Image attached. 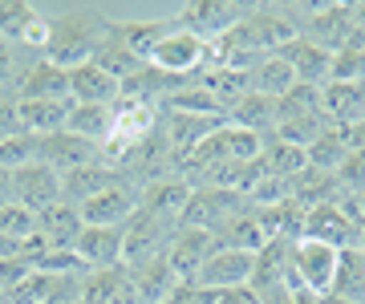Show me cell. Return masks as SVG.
<instances>
[{
  "mask_svg": "<svg viewBox=\"0 0 365 304\" xmlns=\"http://www.w3.org/2000/svg\"><path fill=\"white\" fill-rule=\"evenodd\" d=\"M73 304H86V300H81V296H78V300H73Z\"/></svg>",
  "mask_w": 365,
  "mask_h": 304,
  "instance_id": "obj_48",
  "label": "cell"
},
{
  "mask_svg": "<svg viewBox=\"0 0 365 304\" xmlns=\"http://www.w3.org/2000/svg\"><path fill=\"white\" fill-rule=\"evenodd\" d=\"M33 236H37V211H29L16 199H9V203L0 207V239H9V243H29Z\"/></svg>",
  "mask_w": 365,
  "mask_h": 304,
  "instance_id": "obj_38",
  "label": "cell"
},
{
  "mask_svg": "<svg viewBox=\"0 0 365 304\" xmlns=\"http://www.w3.org/2000/svg\"><path fill=\"white\" fill-rule=\"evenodd\" d=\"M118 183H126L122 171L110 167L106 159H98V162H90V167H78V171L61 174V199L73 203V207H81L86 199L102 195V191H110V187H118Z\"/></svg>",
  "mask_w": 365,
  "mask_h": 304,
  "instance_id": "obj_17",
  "label": "cell"
},
{
  "mask_svg": "<svg viewBox=\"0 0 365 304\" xmlns=\"http://www.w3.org/2000/svg\"><path fill=\"white\" fill-rule=\"evenodd\" d=\"M175 25H179V16H167V21H114L122 45H126L138 61H146V53L155 49V41L163 37V33H170Z\"/></svg>",
  "mask_w": 365,
  "mask_h": 304,
  "instance_id": "obj_35",
  "label": "cell"
},
{
  "mask_svg": "<svg viewBox=\"0 0 365 304\" xmlns=\"http://www.w3.org/2000/svg\"><path fill=\"white\" fill-rule=\"evenodd\" d=\"M333 296L353 304H365V251L361 248H345L337 256V276H333Z\"/></svg>",
  "mask_w": 365,
  "mask_h": 304,
  "instance_id": "obj_33",
  "label": "cell"
},
{
  "mask_svg": "<svg viewBox=\"0 0 365 304\" xmlns=\"http://www.w3.org/2000/svg\"><path fill=\"white\" fill-rule=\"evenodd\" d=\"M215 239H220V248L252 251V256H256V251H260L264 243H268V231H264V224H260V211H256V207L248 203L244 211L232 215V219H227V224H223L220 231H215Z\"/></svg>",
  "mask_w": 365,
  "mask_h": 304,
  "instance_id": "obj_25",
  "label": "cell"
},
{
  "mask_svg": "<svg viewBox=\"0 0 365 304\" xmlns=\"http://www.w3.org/2000/svg\"><path fill=\"white\" fill-rule=\"evenodd\" d=\"M138 203H143V191L138 187L118 183L110 191H102V195L86 199L78 211L86 219V227H126L134 219V211H138Z\"/></svg>",
  "mask_w": 365,
  "mask_h": 304,
  "instance_id": "obj_9",
  "label": "cell"
},
{
  "mask_svg": "<svg viewBox=\"0 0 365 304\" xmlns=\"http://www.w3.org/2000/svg\"><path fill=\"white\" fill-rule=\"evenodd\" d=\"M93 65H102L110 78H118V85L126 78H134L138 69L146 65V61H138V57L122 45V37H118V28H114V21H110V28H106V37H102V45L93 49Z\"/></svg>",
  "mask_w": 365,
  "mask_h": 304,
  "instance_id": "obj_30",
  "label": "cell"
},
{
  "mask_svg": "<svg viewBox=\"0 0 365 304\" xmlns=\"http://www.w3.org/2000/svg\"><path fill=\"white\" fill-rule=\"evenodd\" d=\"M29 162H37V138L33 134H16V138L0 142V167L4 171H21Z\"/></svg>",
  "mask_w": 365,
  "mask_h": 304,
  "instance_id": "obj_39",
  "label": "cell"
},
{
  "mask_svg": "<svg viewBox=\"0 0 365 304\" xmlns=\"http://www.w3.org/2000/svg\"><path fill=\"white\" fill-rule=\"evenodd\" d=\"M33 61H37L33 53H25L21 45H9L0 37V102H16V85H21V78Z\"/></svg>",
  "mask_w": 365,
  "mask_h": 304,
  "instance_id": "obj_36",
  "label": "cell"
},
{
  "mask_svg": "<svg viewBox=\"0 0 365 304\" xmlns=\"http://www.w3.org/2000/svg\"><path fill=\"white\" fill-rule=\"evenodd\" d=\"M81 300L86 304H143L126 264L102 268V272H86L81 276Z\"/></svg>",
  "mask_w": 365,
  "mask_h": 304,
  "instance_id": "obj_14",
  "label": "cell"
},
{
  "mask_svg": "<svg viewBox=\"0 0 365 304\" xmlns=\"http://www.w3.org/2000/svg\"><path fill=\"white\" fill-rule=\"evenodd\" d=\"M252 276H256V256L252 251H232L220 248L207 264L199 268V276L191 284H203L211 292H227V288H248Z\"/></svg>",
  "mask_w": 365,
  "mask_h": 304,
  "instance_id": "obj_10",
  "label": "cell"
},
{
  "mask_svg": "<svg viewBox=\"0 0 365 304\" xmlns=\"http://www.w3.org/2000/svg\"><path fill=\"white\" fill-rule=\"evenodd\" d=\"M215 304H260V296L252 292V284L248 288H227V292H220V300Z\"/></svg>",
  "mask_w": 365,
  "mask_h": 304,
  "instance_id": "obj_43",
  "label": "cell"
},
{
  "mask_svg": "<svg viewBox=\"0 0 365 304\" xmlns=\"http://www.w3.org/2000/svg\"><path fill=\"white\" fill-rule=\"evenodd\" d=\"M361 211H357V199L341 195L337 203H321L313 211H304V236L300 239H317V243H329V248H357L361 243Z\"/></svg>",
  "mask_w": 365,
  "mask_h": 304,
  "instance_id": "obj_2",
  "label": "cell"
},
{
  "mask_svg": "<svg viewBox=\"0 0 365 304\" xmlns=\"http://www.w3.org/2000/svg\"><path fill=\"white\" fill-rule=\"evenodd\" d=\"M357 199V211H361V219H365V195H353Z\"/></svg>",
  "mask_w": 365,
  "mask_h": 304,
  "instance_id": "obj_46",
  "label": "cell"
},
{
  "mask_svg": "<svg viewBox=\"0 0 365 304\" xmlns=\"http://www.w3.org/2000/svg\"><path fill=\"white\" fill-rule=\"evenodd\" d=\"M215 251H220L215 231H203V227H179L175 239H170V248H167V264L175 268V276L179 280H195L199 268L207 264Z\"/></svg>",
  "mask_w": 365,
  "mask_h": 304,
  "instance_id": "obj_11",
  "label": "cell"
},
{
  "mask_svg": "<svg viewBox=\"0 0 365 304\" xmlns=\"http://www.w3.org/2000/svg\"><path fill=\"white\" fill-rule=\"evenodd\" d=\"M175 231H179V224L158 219V215L138 207L134 219L122 227V264L134 272V268H143V264H150V260H158V256H167Z\"/></svg>",
  "mask_w": 365,
  "mask_h": 304,
  "instance_id": "obj_5",
  "label": "cell"
},
{
  "mask_svg": "<svg viewBox=\"0 0 365 304\" xmlns=\"http://www.w3.org/2000/svg\"><path fill=\"white\" fill-rule=\"evenodd\" d=\"M16 106H21V126H25V134L49 138V134L66 130L73 102H69V98H57V102H16Z\"/></svg>",
  "mask_w": 365,
  "mask_h": 304,
  "instance_id": "obj_26",
  "label": "cell"
},
{
  "mask_svg": "<svg viewBox=\"0 0 365 304\" xmlns=\"http://www.w3.org/2000/svg\"><path fill=\"white\" fill-rule=\"evenodd\" d=\"M102 159V146L86 142V138H78V134H49V138H37V162H45V167H53L57 174H69L78 171V167H90V162Z\"/></svg>",
  "mask_w": 365,
  "mask_h": 304,
  "instance_id": "obj_13",
  "label": "cell"
},
{
  "mask_svg": "<svg viewBox=\"0 0 365 304\" xmlns=\"http://www.w3.org/2000/svg\"><path fill=\"white\" fill-rule=\"evenodd\" d=\"M220 300V292L203 288V284H191V280H182L179 288L167 296V304H215Z\"/></svg>",
  "mask_w": 365,
  "mask_h": 304,
  "instance_id": "obj_41",
  "label": "cell"
},
{
  "mask_svg": "<svg viewBox=\"0 0 365 304\" xmlns=\"http://www.w3.org/2000/svg\"><path fill=\"white\" fill-rule=\"evenodd\" d=\"M146 65L158 69L163 78H175V81H191L199 69L207 65V41H199L191 28L175 25L170 33L155 41V49L146 53Z\"/></svg>",
  "mask_w": 365,
  "mask_h": 304,
  "instance_id": "obj_3",
  "label": "cell"
},
{
  "mask_svg": "<svg viewBox=\"0 0 365 304\" xmlns=\"http://www.w3.org/2000/svg\"><path fill=\"white\" fill-rule=\"evenodd\" d=\"M106 28H110V16L93 4H69V9H57L49 16V49H45V61H53L57 69H78L86 61H93V49L102 45Z\"/></svg>",
  "mask_w": 365,
  "mask_h": 304,
  "instance_id": "obj_1",
  "label": "cell"
},
{
  "mask_svg": "<svg viewBox=\"0 0 365 304\" xmlns=\"http://www.w3.org/2000/svg\"><path fill=\"white\" fill-rule=\"evenodd\" d=\"M66 130L86 138V142H93V146H106V138L114 134V106H78L73 102Z\"/></svg>",
  "mask_w": 365,
  "mask_h": 304,
  "instance_id": "obj_32",
  "label": "cell"
},
{
  "mask_svg": "<svg viewBox=\"0 0 365 304\" xmlns=\"http://www.w3.org/2000/svg\"><path fill=\"white\" fill-rule=\"evenodd\" d=\"M37 16H41V9L29 4V0H0V37L9 45H21Z\"/></svg>",
  "mask_w": 365,
  "mask_h": 304,
  "instance_id": "obj_37",
  "label": "cell"
},
{
  "mask_svg": "<svg viewBox=\"0 0 365 304\" xmlns=\"http://www.w3.org/2000/svg\"><path fill=\"white\" fill-rule=\"evenodd\" d=\"M317 304H353V300H341V296H333V292H329V296H317Z\"/></svg>",
  "mask_w": 365,
  "mask_h": 304,
  "instance_id": "obj_45",
  "label": "cell"
},
{
  "mask_svg": "<svg viewBox=\"0 0 365 304\" xmlns=\"http://www.w3.org/2000/svg\"><path fill=\"white\" fill-rule=\"evenodd\" d=\"M13 199L29 211H45L53 203H61V174L45 167V162H29L21 171H13Z\"/></svg>",
  "mask_w": 365,
  "mask_h": 304,
  "instance_id": "obj_12",
  "label": "cell"
},
{
  "mask_svg": "<svg viewBox=\"0 0 365 304\" xmlns=\"http://www.w3.org/2000/svg\"><path fill=\"white\" fill-rule=\"evenodd\" d=\"M57 98H69V73L37 57L16 85V102H57Z\"/></svg>",
  "mask_w": 365,
  "mask_h": 304,
  "instance_id": "obj_20",
  "label": "cell"
},
{
  "mask_svg": "<svg viewBox=\"0 0 365 304\" xmlns=\"http://www.w3.org/2000/svg\"><path fill=\"white\" fill-rule=\"evenodd\" d=\"M260 162H264V174H272V179H297L309 167L304 146H292L284 138H276V134H268L260 142Z\"/></svg>",
  "mask_w": 365,
  "mask_h": 304,
  "instance_id": "obj_29",
  "label": "cell"
},
{
  "mask_svg": "<svg viewBox=\"0 0 365 304\" xmlns=\"http://www.w3.org/2000/svg\"><path fill=\"white\" fill-rule=\"evenodd\" d=\"M175 16H179L182 28H191L199 41L211 45V41H220L223 33H232L248 16V4H235V0H191Z\"/></svg>",
  "mask_w": 365,
  "mask_h": 304,
  "instance_id": "obj_7",
  "label": "cell"
},
{
  "mask_svg": "<svg viewBox=\"0 0 365 304\" xmlns=\"http://www.w3.org/2000/svg\"><path fill=\"white\" fill-rule=\"evenodd\" d=\"M227 122L232 126H240V130L256 134V138H268V134L276 130V122H280V114H276V102L272 98H260V93H248L240 106L227 114Z\"/></svg>",
  "mask_w": 365,
  "mask_h": 304,
  "instance_id": "obj_31",
  "label": "cell"
},
{
  "mask_svg": "<svg viewBox=\"0 0 365 304\" xmlns=\"http://www.w3.org/2000/svg\"><path fill=\"white\" fill-rule=\"evenodd\" d=\"M341 187H345V195H365V150H353L345 167L337 171Z\"/></svg>",
  "mask_w": 365,
  "mask_h": 304,
  "instance_id": "obj_40",
  "label": "cell"
},
{
  "mask_svg": "<svg viewBox=\"0 0 365 304\" xmlns=\"http://www.w3.org/2000/svg\"><path fill=\"white\" fill-rule=\"evenodd\" d=\"M357 248H361V251H365V227H361V243H357Z\"/></svg>",
  "mask_w": 365,
  "mask_h": 304,
  "instance_id": "obj_47",
  "label": "cell"
},
{
  "mask_svg": "<svg viewBox=\"0 0 365 304\" xmlns=\"http://www.w3.org/2000/svg\"><path fill=\"white\" fill-rule=\"evenodd\" d=\"M337 248L317 243V239H297L288 251V284L304 296H329L333 276H337Z\"/></svg>",
  "mask_w": 365,
  "mask_h": 304,
  "instance_id": "obj_4",
  "label": "cell"
},
{
  "mask_svg": "<svg viewBox=\"0 0 365 304\" xmlns=\"http://www.w3.org/2000/svg\"><path fill=\"white\" fill-rule=\"evenodd\" d=\"M195 81L211 93V102L223 110V118H227V114H232V110L252 93V78H248V73H240V69H223V65H203L195 73Z\"/></svg>",
  "mask_w": 365,
  "mask_h": 304,
  "instance_id": "obj_21",
  "label": "cell"
},
{
  "mask_svg": "<svg viewBox=\"0 0 365 304\" xmlns=\"http://www.w3.org/2000/svg\"><path fill=\"white\" fill-rule=\"evenodd\" d=\"M16 134H25V126H21V106L16 102H0V142L4 138H16Z\"/></svg>",
  "mask_w": 365,
  "mask_h": 304,
  "instance_id": "obj_42",
  "label": "cell"
},
{
  "mask_svg": "<svg viewBox=\"0 0 365 304\" xmlns=\"http://www.w3.org/2000/svg\"><path fill=\"white\" fill-rule=\"evenodd\" d=\"M321 106H325L329 126H357L365 122V81H329L321 90Z\"/></svg>",
  "mask_w": 365,
  "mask_h": 304,
  "instance_id": "obj_19",
  "label": "cell"
},
{
  "mask_svg": "<svg viewBox=\"0 0 365 304\" xmlns=\"http://www.w3.org/2000/svg\"><path fill=\"white\" fill-rule=\"evenodd\" d=\"M252 78V93H260V98H272V102H280L292 85H297V73H292V65H288L280 53L264 57L260 65L248 73Z\"/></svg>",
  "mask_w": 365,
  "mask_h": 304,
  "instance_id": "obj_34",
  "label": "cell"
},
{
  "mask_svg": "<svg viewBox=\"0 0 365 304\" xmlns=\"http://www.w3.org/2000/svg\"><path fill=\"white\" fill-rule=\"evenodd\" d=\"M349 154L353 150H349V142H345V130H341V126H325L313 142L304 146L309 167H313V171H325V174H337Z\"/></svg>",
  "mask_w": 365,
  "mask_h": 304,
  "instance_id": "obj_28",
  "label": "cell"
},
{
  "mask_svg": "<svg viewBox=\"0 0 365 304\" xmlns=\"http://www.w3.org/2000/svg\"><path fill=\"white\" fill-rule=\"evenodd\" d=\"M297 25L304 41L321 45L325 53H341L353 41V4H304L297 9Z\"/></svg>",
  "mask_w": 365,
  "mask_h": 304,
  "instance_id": "obj_6",
  "label": "cell"
},
{
  "mask_svg": "<svg viewBox=\"0 0 365 304\" xmlns=\"http://www.w3.org/2000/svg\"><path fill=\"white\" fill-rule=\"evenodd\" d=\"M73 256L81 260L86 272L118 268L122 264V227H81Z\"/></svg>",
  "mask_w": 365,
  "mask_h": 304,
  "instance_id": "obj_16",
  "label": "cell"
},
{
  "mask_svg": "<svg viewBox=\"0 0 365 304\" xmlns=\"http://www.w3.org/2000/svg\"><path fill=\"white\" fill-rule=\"evenodd\" d=\"M81 227H86L81 211L73 207V203H66V199L53 203V207H45V211L37 215V239L53 251H73L78 248Z\"/></svg>",
  "mask_w": 365,
  "mask_h": 304,
  "instance_id": "obj_15",
  "label": "cell"
},
{
  "mask_svg": "<svg viewBox=\"0 0 365 304\" xmlns=\"http://www.w3.org/2000/svg\"><path fill=\"white\" fill-rule=\"evenodd\" d=\"M118 93H122L118 78H110L102 65L86 61V65L69 69V102H78V106H114Z\"/></svg>",
  "mask_w": 365,
  "mask_h": 304,
  "instance_id": "obj_18",
  "label": "cell"
},
{
  "mask_svg": "<svg viewBox=\"0 0 365 304\" xmlns=\"http://www.w3.org/2000/svg\"><path fill=\"white\" fill-rule=\"evenodd\" d=\"M345 195V187H341L337 174H325V171H313V167H304V171L288 183V199L304 207V211H313L321 203H337Z\"/></svg>",
  "mask_w": 365,
  "mask_h": 304,
  "instance_id": "obj_24",
  "label": "cell"
},
{
  "mask_svg": "<svg viewBox=\"0 0 365 304\" xmlns=\"http://www.w3.org/2000/svg\"><path fill=\"white\" fill-rule=\"evenodd\" d=\"M195 187L187 183L182 174H170V179H158V183L143 187V211L158 215V219H170V224H179L182 219V207H187V199H191Z\"/></svg>",
  "mask_w": 365,
  "mask_h": 304,
  "instance_id": "obj_22",
  "label": "cell"
},
{
  "mask_svg": "<svg viewBox=\"0 0 365 304\" xmlns=\"http://www.w3.org/2000/svg\"><path fill=\"white\" fill-rule=\"evenodd\" d=\"M280 57H284L288 65H292V73H297L300 85H329L333 53H325L321 45H313V41L297 37L292 45H284V49H280Z\"/></svg>",
  "mask_w": 365,
  "mask_h": 304,
  "instance_id": "obj_23",
  "label": "cell"
},
{
  "mask_svg": "<svg viewBox=\"0 0 365 304\" xmlns=\"http://www.w3.org/2000/svg\"><path fill=\"white\" fill-rule=\"evenodd\" d=\"M130 276H134V288H138V300L143 304H167V296L182 284V280L175 276V268L167 264V256H158L150 264L134 268Z\"/></svg>",
  "mask_w": 365,
  "mask_h": 304,
  "instance_id": "obj_27",
  "label": "cell"
},
{
  "mask_svg": "<svg viewBox=\"0 0 365 304\" xmlns=\"http://www.w3.org/2000/svg\"><path fill=\"white\" fill-rule=\"evenodd\" d=\"M9 199H13V171H4V167H0V207H4Z\"/></svg>",
  "mask_w": 365,
  "mask_h": 304,
  "instance_id": "obj_44",
  "label": "cell"
},
{
  "mask_svg": "<svg viewBox=\"0 0 365 304\" xmlns=\"http://www.w3.org/2000/svg\"><path fill=\"white\" fill-rule=\"evenodd\" d=\"M248 207V199L235 195V191H223V187H195L187 207H182L179 227H203V231H220L232 215H240Z\"/></svg>",
  "mask_w": 365,
  "mask_h": 304,
  "instance_id": "obj_8",
  "label": "cell"
}]
</instances>
